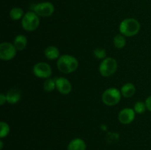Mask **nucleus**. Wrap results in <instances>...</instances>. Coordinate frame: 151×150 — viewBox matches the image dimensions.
Here are the masks:
<instances>
[{
	"instance_id": "4",
	"label": "nucleus",
	"mask_w": 151,
	"mask_h": 150,
	"mask_svg": "<svg viewBox=\"0 0 151 150\" xmlns=\"http://www.w3.org/2000/svg\"><path fill=\"white\" fill-rule=\"evenodd\" d=\"M122 94L119 90L116 88L106 89L102 95V101L107 106H115L120 101Z\"/></svg>"
},
{
	"instance_id": "15",
	"label": "nucleus",
	"mask_w": 151,
	"mask_h": 150,
	"mask_svg": "<svg viewBox=\"0 0 151 150\" xmlns=\"http://www.w3.org/2000/svg\"><path fill=\"white\" fill-rule=\"evenodd\" d=\"M27 44V39L24 35H18L15 38L13 45L15 46L17 51H22L25 49Z\"/></svg>"
},
{
	"instance_id": "24",
	"label": "nucleus",
	"mask_w": 151,
	"mask_h": 150,
	"mask_svg": "<svg viewBox=\"0 0 151 150\" xmlns=\"http://www.w3.org/2000/svg\"><path fill=\"white\" fill-rule=\"evenodd\" d=\"M6 101H7V97H6V95H4V94H0V105H4V104Z\"/></svg>"
},
{
	"instance_id": "11",
	"label": "nucleus",
	"mask_w": 151,
	"mask_h": 150,
	"mask_svg": "<svg viewBox=\"0 0 151 150\" xmlns=\"http://www.w3.org/2000/svg\"><path fill=\"white\" fill-rule=\"evenodd\" d=\"M7 97V102L9 104H15L20 101L22 98L21 91L17 88H12L6 94Z\"/></svg>"
},
{
	"instance_id": "14",
	"label": "nucleus",
	"mask_w": 151,
	"mask_h": 150,
	"mask_svg": "<svg viewBox=\"0 0 151 150\" xmlns=\"http://www.w3.org/2000/svg\"><path fill=\"white\" fill-rule=\"evenodd\" d=\"M120 92L122 94V96L125 97V98H131L136 93L135 85L131 82L125 83L121 88Z\"/></svg>"
},
{
	"instance_id": "22",
	"label": "nucleus",
	"mask_w": 151,
	"mask_h": 150,
	"mask_svg": "<svg viewBox=\"0 0 151 150\" xmlns=\"http://www.w3.org/2000/svg\"><path fill=\"white\" fill-rule=\"evenodd\" d=\"M107 138L109 142H114V141L119 140V135H118V133H116V132H111V133H109Z\"/></svg>"
},
{
	"instance_id": "8",
	"label": "nucleus",
	"mask_w": 151,
	"mask_h": 150,
	"mask_svg": "<svg viewBox=\"0 0 151 150\" xmlns=\"http://www.w3.org/2000/svg\"><path fill=\"white\" fill-rule=\"evenodd\" d=\"M33 11L39 17H49L54 13L55 7L52 3L50 1H44L35 4Z\"/></svg>"
},
{
	"instance_id": "25",
	"label": "nucleus",
	"mask_w": 151,
	"mask_h": 150,
	"mask_svg": "<svg viewBox=\"0 0 151 150\" xmlns=\"http://www.w3.org/2000/svg\"><path fill=\"white\" fill-rule=\"evenodd\" d=\"M3 146H4V144H3V141H0V149L1 150L3 149Z\"/></svg>"
},
{
	"instance_id": "19",
	"label": "nucleus",
	"mask_w": 151,
	"mask_h": 150,
	"mask_svg": "<svg viewBox=\"0 0 151 150\" xmlns=\"http://www.w3.org/2000/svg\"><path fill=\"white\" fill-rule=\"evenodd\" d=\"M134 110L136 113L137 114H142L147 110V107H146L145 102L143 101H137L134 104Z\"/></svg>"
},
{
	"instance_id": "12",
	"label": "nucleus",
	"mask_w": 151,
	"mask_h": 150,
	"mask_svg": "<svg viewBox=\"0 0 151 150\" xmlns=\"http://www.w3.org/2000/svg\"><path fill=\"white\" fill-rule=\"evenodd\" d=\"M86 144L83 139L79 138H74L67 146V150H86Z\"/></svg>"
},
{
	"instance_id": "5",
	"label": "nucleus",
	"mask_w": 151,
	"mask_h": 150,
	"mask_svg": "<svg viewBox=\"0 0 151 150\" xmlns=\"http://www.w3.org/2000/svg\"><path fill=\"white\" fill-rule=\"evenodd\" d=\"M117 66V62L114 58L106 57L99 66V72L103 76L109 77L116 71Z\"/></svg>"
},
{
	"instance_id": "18",
	"label": "nucleus",
	"mask_w": 151,
	"mask_h": 150,
	"mask_svg": "<svg viewBox=\"0 0 151 150\" xmlns=\"http://www.w3.org/2000/svg\"><path fill=\"white\" fill-rule=\"evenodd\" d=\"M56 88L55 85V79H52V78H48L46 79L44 82V89L47 92H52L53 90Z\"/></svg>"
},
{
	"instance_id": "9",
	"label": "nucleus",
	"mask_w": 151,
	"mask_h": 150,
	"mask_svg": "<svg viewBox=\"0 0 151 150\" xmlns=\"http://www.w3.org/2000/svg\"><path fill=\"white\" fill-rule=\"evenodd\" d=\"M55 79L56 89L59 91L60 94L63 95H67L70 94L72 86L69 79L65 77H56L55 78Z\"/></svg>"
},
{
	"instance_id": "17",
	"label": "nucleus",
	"mask_w": 151,
	"mask_h": 150,
	"mask_svg": "<svg viewBox=\"0 0 151 150\" xmlns=\"http://www.w3.org/2000/svg\"><path fill=\"white\" fill-rule=\"evenodd\" d=\"M114 45L116 48L117 49H122L123 47L125 46L126 45V39H125V36H124L122 34H117L115 35L114 38Z\"/></svg>"
},
{
	"instance_id": "2",
	"label": "nucleus",
	"mask_w": 151,
	"mask_h": 150,
	"mask_svg": "<svg viewBox=\"0 0 151 150\" xmlns=\"http://www.w3.org/2000/svg\"><path fill=\"white\" fill-rule=\"evenodd\" d=\"M140 24L133 18L124 19L119 24V29L121 34L125 37H133L137 35L140 30Z\"/></svg>"
},
{
	"instance_id": "23",
	"label": "nucleus",
	"mask_w": 151,
	"mask_h": 150,
	"mask_svg": "<svg viewBox=\"0 0 151 150\" xmlns=\"http://www.w3.org/2000/svg\"><path fill=\"white\" fill-rule=\"evenodd\" d=\"M145 104L147 107V110L151 112V96L147 97L145 100Z\"/></svg>"
},
{
	"instance_id": "10",
	"label": "nucleus",
	"mask_w": 151,
	"mask_h": 150,
	"mask_svg": "<svg viewBox=\"0 0 151 150\" xmlns=\"http://www.w3.org/2000/svg\"><path fill=\"white\" fill-rule=\"evenodd\" d=\"M135 113L134 109L124 108L119 113L118 119L122 124H129L135 119Z\"/></svg>"
},
{
	"instance_id": "6",
	"label": "nucleus",
	"mask_w": 151,
	"mask_h": 150,
	"mask_svg": "<svg viewBox=\"0 0 151 150\" xmlns=\"http://www.w3.org/2000/svg\"><path fill=\"white\" fill-rule=\"evenodd\" d=\"M32 72L35 76L41 79H48L50 78L52 74V68L48 63L45 62H39L34 65Z\"/></svg>"
},
{
	"instance_id": "20",
	"label": "nucleus",
	"mask_w": 151,
	"mask_h": 150,
	"mask_svg": "<svg viewBox=\"0 0 151 150\" xmlns=\"http://www.w3.org/2000/svg\"><path fill=\"white\" fill-rule=\"evenodd\" d=\"M0 126H1V129H0V138H4L5 137H7L8 135V134L10 133V126L6 122L1 121Z\"/></svg>"
},
{
	"instance_id": "21",
	"label": "nucleus",
	"mask_w": 151,
	"mask_h": 150,
	"mask_svg": "<svg viewBox=\"0 0 151 150\" xmlns=\"http://www.w3.org/2000/svg\"><path fill=\"white\" fill-rule=\"evenodd\" d=\"M94 54L97 59H100V60H104L105 58H106V49L103 48H96L94 50Z\"/></svg>"
},
{
	"instance_id": "7",
	"label": "nucleus",
	"mask_w": 151,
	"mask_h": 150,
	"mask_svg": "<svg viewBox=\"0 0 151 150\" xmlns=\"http://www.w3.org/2000/svg\"><path fill=\"white\" fill-rule=\"evenodd\" d=\"M17 49L15 46L9 42H3L0 44V58L2 60H13L16 55Z\"/></svg>"
},
{
	"instance_id": "3",
	"label": "nucleus",
	"mask_w": 151,
	"mask_h": 150,
	"mask_svg": "<svg viewBox=\"0 0 151 150\" xmlns=\"http://www.w3.org/2000/svg\"><path fill=\"white\" fill-rule=\"evenodd\" d=\"M40 24L39 16L34 11L26 13L22 19V26L27 32H32L38 27Z\"/></svg>"
},
{
	"instance_id": "16",
	"label": "nucleus",
	"mask_w": 151,
	"mask_h": 150,
	"mask_svg": "<svg viewBox=\"0 0 151 150\" xmlns=\"http://www.w3.org/2000/svg\"><path fill=\"white\" fill-rule=\"evenodd\" d=\"M25 13H24V10H22L20 7H13L11 10H10V13H9V16H10V18L12 19V20L17 21L19 20V19H22L24 16Z\"/></svg>"
},
{
	"instance_id": "1",
	"label": "nucleus",
	"mask_w": 151,
	"mask_h": 150,
	"mask_svg": "<svg viewBox=\"0 0 151 150\" xmlns=\"http://www.w3.org/2000/svg\"><path fill=\"white\" fill-rule=\"evenodd\" d=\"M78 60L76 57L70 54L60 56L57 61V68L63 74H70L75 71L78 68Z\"/></svg>"
},
{
	"instance_id": "13",
	"label": "nucleus",
	"mask_w": 151,
	"mask_h": 150,
	"mask_svg": "<svg viewBox=\"0 0 151 150\" xmlns=\"http://www.w3.org/2000/svg\"><path fill=\"white\" fill-rule=\"evenodd\" d=\"M44 55L48 60H58L60 57V51L55 46H49L44 50Z\"/></svg>"
}]
</instances>
